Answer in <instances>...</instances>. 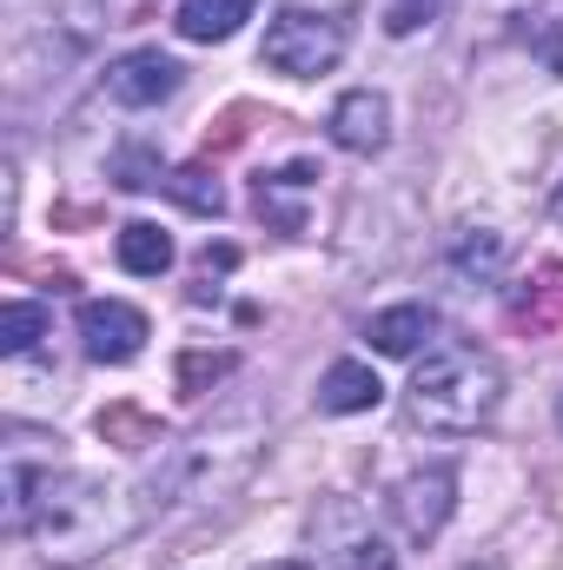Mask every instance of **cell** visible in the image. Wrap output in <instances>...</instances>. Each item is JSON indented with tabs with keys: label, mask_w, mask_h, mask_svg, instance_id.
Instances as JSON below:
<instances>
[{
	"label": "cell",
	"mask_w": 563,
	"mask_h": 570,
	"mask_svg": "<svg viewBox=\"0 0 563 570\" xmlns=\"http://www.w3.org/2000/svg\"><path fill=\"white\" fill-rule=\"evenodd\" d=\"M47 338V312L40 305H27V298H13L7 312H0V352L7 358H20V352H33Z\"/></svg>",
	"instance_id": "cell-15"
},
{
	"label": "cell",
	"mask_w": 563,
	"mask_h": 570,
	"mask_svg": "<svg viewBox=\"0 0 563 570\" xmlns=\"http://www.w3.org/2000/svg\"><path fill=\"white\" fill-rule=\"evenodd\" d=\"M113 179H120L127 193H146V186H166V166H159V153L134 146V153H120V159H113Z\"/></svg>",
	"instance_id": "cell-17"
},
{
	"label": "cell",
	"mask_w": 563,
	"mask_h": 570,
	"mask_svg": "<svg viewBox=\"0 0 563 570\" xmlns=\"http://www.w3.org/2000/svg\"><path fill=\"white\" fill-rule=\"evenodd\" d=\"M179 80H186V67L172 60V53H159V47H140V53H127V60H113L107 67V100L113 107H159V100H172L179 94Z\"/></svg>",
	"instance_id": "cell-8"
},
{
	"label": "cell",
	"mask_w": 563,
	"mask_h": 570,
	"mask_svg": "<svg viewBox=\"0 0 563 570\" xmlns=\"http://www.w3.org/2000/svg\"><path fill=\"white\" fill-rule=\"evenodd\" d=\"M80 345L93 365H134L146 352V312L127 298H87L80 305Z\"/></svg>",
	"instance_id": "cell-7"
},
{
	"label": "cell",
	"mask_w": 563,
	"mask_h": 570,
	"mask_svg": "<svg viewBox=\"0 0 563 570\" xmlns=\"http://www.w3.org/2000/svg\"><path fill=\"white\" fill-rule=\"evenodd\" d=\"M166 193L186 206V213H226V193H219V179L213 173H199V166H186V173H166Z\"/></svg>",
	"instance_id": "cell-16"
},
{
	"label": "cell",
	"mask_w": 563,
	"mask_h": 570,
	"mask_svg": "<svg viewBox=\"0 0 563 570\" xmlns=\"http://www.w3.org/2000/svg\"><path fill=\"white\" fill-rule=\"evenodd\" d=\"M259 451H266V419L259 412L213 419V425H199L192 438L166 444L159 464L146 471L140 491H146L152 511H166V504H219L226 491H239L253 478Z\"/></svg>",
	"instance_id": "cell-2"
},
{
	"label": "cell",
	"mask_w": 563,
	"mask_h": 570,
	"mask_svg": "<svg viewBox=\"0 0 563 570\" xmlns=\"http://www.w3.org/2000/svg\"><path fill=\"white\" fill-rule=\"evenodd\" d=\"M504 266V239L497 233H464V246H457V273H497Z\"/></svg>",
	"instance_id": "cell-18"
},
{
	"label": "cell",
	"mask_w": 563,
	"mask_h": 570,
	"mask_svg": "<svg viewBox=\"0 0 563 570\" xmlns=\"http://www.w3.org/2000/svg\"><path fill=\"white\" fill-rule=\"evenodd\" d=\"M497 405H504V372L477 345H437L405 385V419L444 438L491 425Z\"/></svg>",
	"instance_id": "cell-3"
},
{
	"label": "cell",
	"mask_w": 563,
	"mask_h": 570,
	"mask_svg": "<svg viewBox=\"0 0 563 570\" xmlns=\"http://www.w3.org/2000/svg\"><path fill=\"white\" fill-rule=\"evenodd\" d=\"M312 186V166H292V173H266L259 179V213L285 226V233H305V206H298V193Z\"/></svg>",
	"instance_id": "cell-13"
},
{
	"label": "cell",
	"mask_w": 563,
	"mask_h": 570,
	"mask_svg": "<svg viewBox=\"0 0 563 570\" xmlns=\"http://www.w3.org/2000/svg\"><path fill=\"white\" fill-rule=\"evenodd\" d=\"M551 60H557V73H563V40H557V53H551Z\"/></svg>",
	"instance_id": "cell-22"
},
{
	"label": "cell",
	"mask_w": 563,
	"mask_h": 570,
	"mask_svg": "<svg viewBox=\"0 0 563 570\" xmlns=\"http://www.w3.org/2000/svg\"><path fill=\"white\" fill-rule=\"evenodd\" d=\"M312 544H318V564L325 570H398L392 544L372 531V518H365L352 498H318V511H312Z\"/></svg>",
	"instance_id": "cell-5"
},
{
	"label": "cell",
	"mask_w": 563,
	"mask_h": 570,
	"mask_svg": "<svg viewBox=\"0 0 563 570\" xmlns=\"http://www.w3.org/2000/svg\"><path fill=\"white\" fill-rule=\"evenodd\" d=\"M259 60L285 80H318L345 60V20L338 13H312V7H279L266 27Z\"/></svg>",
	"instance_id": "cell-4"
},
{
	"label": "cell",
	"mask_w": 563,
	"mask_h": 570,
	"mask_svg": "<svg viewBox=\"0 0 563 570\" xmlns=\"http://www.w3.org/2000/svg\"><path fill=\"white\" fill-rule=\"evenodd\" d=\"M259 570H325V564H298V558H285V564H259Z\"/></svg>",
	"instance_id": "cell-21"
},
{
	"label": "cell",
	"mask_w": 563,
	"mask_h": 570,
	"mask_svg": "<svg viewBox=\"0 0 563 570\" xmlns=\"http://www.w3.org/2000/svg\"><path fill=\"white\" fill-rule=\"evenodd\" d=\"M332 146H345V153H358V159L385 153V146H392V100H385L378 87H352V94L332 107Z\"/></svg>",
	"instance_id": "cell-9"
},
{
	"label": "cell",
	"mask_w": 563,
	"mask_h": 570,
	"mask_svg": "<svg viewBox=\"0 0 563 570\" xmlns=\"http://www.w3.org/2000/svg\"><path fill=\"white\" fill-rule=\"evenodd\" d=\"M557 219H563V186H557Z\"/></svg>",
	"instance_id": "cell-23"
},
{
	"label": "cell",
	"mask_w": 563,
	"mask_h": 570,
	"mask_svg": "<svg viewBox=\"0 0 563 570\" xmlns=\"http://www.w3.org/2000/svg\"><path fill=\"white\" fill-rule=\"evenodd\" d=\"M385 511H392V531H398L405 544H431V538L451 524V511H457V471H451V464L405 471V478L392 484Z\"/></svg>",
	"instance_id": "cell-6"
},
{
	"label": "cell",
	"mask_w": 563,
	"mask_h": 570,
	"mask_svg": "<svg viewBox=\"0 0 563 570\" xmlns=\"http://www.w3.org/2000/svg\"><path fill=\"white\" fill-rule=\"evenodd\" d=\"M113 253H120V266H127V273H140V279H159V273L172 266V239H166L152 219L120 226V246H113Z\"/></svg>",
	"instance_id": "cell-14"
},
{
	"label": "cell",
	"mask_w": 563,
	"mask_h": 570,
	"mask_svg": "<svg viewBox=\"0 0 563 570\" xmlns=\"http://www.w3.org/2000/svg\"><path fill=\"white\" fill-rule=\"evenodd\" d=\"M226 372H233V352H213V358L192 352V358L179 365V392H186V399H206L199 385H206V379H226Z\"/></svg>",
	"instance_id": "cell-19"
},
{
	"label": "cell",
	"mask_w": 563,
	"mask_h": 570,
	"mask_svg": "<svg viewBox=\"0 0 563 570\" xmlns=\"http://www.w3.org/2000/svg\"><path fill=\"white\" fill-rule=\"evenodd\" d=\"M431 332H437V318H431L424 305H392V312H378V318L365 325L372 352H385V358H412Z\"/></svg>",
	"instance_id": "cell-11"
},
{
	"label": "cell",
	"mask_w": 563,
	"mask_h": 570,
	"mask_svg": "<svg viewBox=\"0 0 563 570\" xmlns=\"http://www.w3.org/2000/svg\"><path fill=\"white\" fill-rule=\"evenodd\" d=\"M152 518L146 491L120 478H93V471H47L27 511V538L40 544L47 564H93L107 551H120L134 531Z\"/></svg>",
	"instance_id": "cell-1"
},
{
	"label": "cell",
	"mask_w": 563,
	"mask_h": 570,
	"mask_svg": "<svg viewBox=\"0 0 563 570\" xmlns=\"http://www.w3.org/2000/svg\"><path fill=\"white\" fill-rule=\"evenodd\" d=\"M431 7H437V0H392L385 27H392V33H412V27H424V20H431Z\"/></svg>",
	"instance_id": "cell-20"
},
{
	"label": "cell",
	"mask_w": 563,
	"mask_h": 570,
	"mask_svg": "<svg viewBox=\"0 0 563 570\" xmlns=\"http://www.w3.org/2000/svg\"><path fill=\"white\" fill-rule=\"evenodd\" d=\"M253 20V0H179V33L186 40H199V47H213V40H233L239 27Z\"/></svg>",
	"instance_id": "cell-12"
},
{
	"label": "cell",
	"mask_w": 563,
	"mask_h": 570,
	"mask_svg": "<svg viewBox=\"0 0 563 570\" xmlns=\"http://www.w3.org/2000/svg\"><path fill=\"white\" fill-rule=\"evenodd\" d=\"M378 399H385V385H378V372L358 365V358H338V365L325 372V385H318V412H332V419H358V412H372Z\"/></svg>",
	"instance_id": "cell-10"
}]
</instances>
